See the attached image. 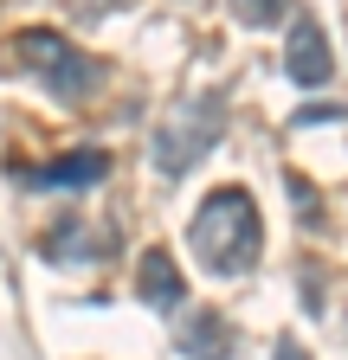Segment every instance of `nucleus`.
Masks as SVG:
<instances>
[{
	"instance_id": "obj_3",
	"label": "nucleus",
	"mask_w": 348,
	"mask_h": 360,
	"mask_svg": "<svg viewBox=\"0 0 348 360\" xmlns=\"http://www.w3.org/2000/svg\"><path fill=\"white\" fill-rule=\"evenodd\" d=\"M220 135H226V90H200V97L174 103L161 116V129H155V167L168 180H181L187 167L206 161V148L220 142Z\"/></svg>"
},
{
	"instance_id": "obj_9",
	"label": "nucleus",
	"mask_w": 348,
	"mask_h": 360,
	"mask_svg": "<svg viewBox=\"0 0 348 360\" xmlns=\"http://www.w3.org/2000/svg\"><path fill=\"white\" fill-rule=\"evenodd\" d=\"M232 13H239L245 26H271L278 13H290V0H232Z\"/></svg>"
},
{
	"instance_id": "obj_7",
	"label": "nucleus",
	"mask_w": 348,
	"mask_h": 360,
	"mask_svg": "<svg viewBox=\"0 0 348 360\" xmlns=\"http://www.w3.org/2000/svg\"><path fill=\"white\" fill-rule=\"evenodd\" d=\"M110 238H116L110 225H84V219L71 212V219H58L52 232L39 238V251H46L52 264H91V257H104V251H110Z\"/></svg>"
},
{
	"instance_id": "obj_11",
	"label": "nucleus",
	"mask_w": 348,
	"mask_h": 360,
	"mask_svg": "<svg viewBox=\"0 0 348 360\" xmlns=\"http://www.w3.org/2000/svg\"><path fill=\"white\" fill-rule=\"evenodd\" d=\"M271 360H310V354H303V341H290V335H284V341H278V354H271Z\"/></svg>"
},
{
	"instance_id": "obj_4",
	"label": "nucleus",
	"mask_w": 348,
	"mask_h": 360,
	"mask_svg": "<svg viewBox=\"0 0 348 360\" xmlns=\"http://www.w3.org/2000/svg\"><path fill=\"white\" fill-rule=\"evenodd\" d=\"M329 71H335V58H329L323 20L316 13H297L290 20V39H284V77L303 84V90H316V84H329Z\"/></svg>"
},
{
	"instance_id": "obj_6",
	"label": "nucleus",
	"mask_w": 348,
	"mask_h": 360,
	"mask_svg": "<svg viewBox=\"0 0 348 360\" xmlns=\"http://www.w3.org/2000/svg\"><path fill=\"white\" fill-rule=\"evenodd\" d=\"M174 347H181L187 360H232V354H239V335L226 328V315L187 309L181 322H174Z\"/></svg>"
},
{
	"instance_id": "obj_8",
	"label": "nucleus",
	"mask_w": 348,
	"mask_h": 360,
	"mask_svg": "<svg viewBox=\"0 0 348 360\" xmlns=\"http://www.w3.org/2000/svg\"><path fill=\"white\" fill-rule=\"evenodd\" d=\"M136 296H142L149 309H161V315L181 309L187 283H181V270H174V257H168V251H142V264H136Z\"/></svg>"
},
{
	"instance_id": "obj_2",
	"label": "nucleus",
	"mask_w": 348,
	"mask_h": 360,
	"mask_svg": "<svg viewBox=\"0 0 348 360\" xmlns=\"http://www.w3.org/2000/svg\"><path fill=\"white\" fill-rule=\"evenodd\" d=\"M7 65L26 71L32 84H46L58 103H84V97L104 84V65L84 58L77 45L58 39V32H13V39H7Z\"/></svg>"
},
{
	"instance_id": "obj_1",
	"label": "nucleus",
	"mask_w": 348,
	"mask_h": 360,
	"mask_svg": "<svg viewBox=\"0 0 348 360\" xmlns=\"http://www.w3.org/2000/svg\"><path fill=\"white\" fill-rule=\"evenodd\" d=\"M187 245H194V257L213 270V277H245V270L258 264V245H265L251 193H245V187H220V193H206L200 212H194Z\"/></svg>"
},
{
	"instance_id": "obj_10",
	"label": "nucleus",
	"mask_w": 348,
	"mask_h": 360,
	"mask_svg": "<svg viewBox=\"0 0 348 360\" xmlns=\"http://www.w3.org/2000/svg\"><path fill=\"white\" fill-rule=\"evenodd\" d=\"M290 193H297V206H303V225H323V206H316V193H310V180H290Z\"/></svg>"
},
{
	"instance_id": "obj_5",
	"label": "nucleus",
	"mask_w": 348,
	"mask_h": 360,
	"mask_svg": "<svg viewBox=\"0 0 348 360\" xmlns=\"http://www.w3.org/2000/svg\"><path fill=\"white\" fill-rule=\"evenodd\" d=\"M13 180L20 187H97V180H110V155L77 148V155H58L52 167H20L13 161Z\"/></svg>"
}]
</instances>
